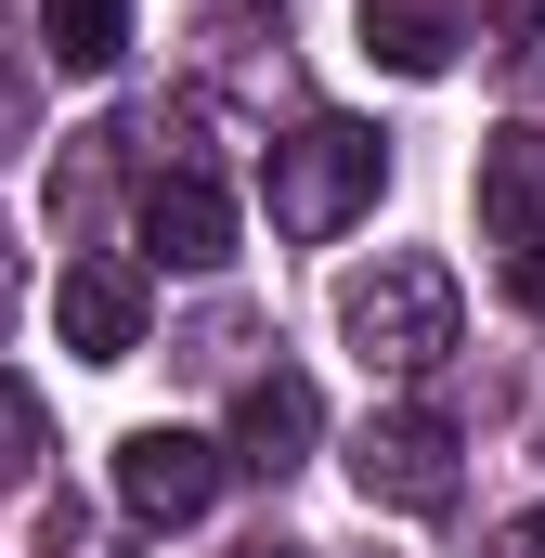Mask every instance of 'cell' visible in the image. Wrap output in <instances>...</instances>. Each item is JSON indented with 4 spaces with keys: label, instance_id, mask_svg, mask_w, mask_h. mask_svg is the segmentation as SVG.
<instances>
[{
    "label": "cell",
    "instance_id": "277c9868",
    "mask_svg": "<svg viewBox=\"0 0 545 558\" xmlns=\"http://www.w3.org/2000/svg\"><path fill=\"white\" fill-rule=\"evenodd\" d=\"M221 441H195V428H131L118 441V507H131L143 533H182V520H208V494H221Z\"/></svg>",
    "mask_w": 545,
    "mask_h": 558
},
{
    "label": "cell",
    "instance_id": "3957f363",
    "mask_svg": "<svg viewBox=\"0 0 545 558\" xmlns=\"http://www.w3.org/2000/svg\"><path fill=\"white\" fill-rule=\"evenodd\" d=\"M351 494L390 507V520H441V507H455V428L428 416V403L364 416V441H351Z\"/></svg>",
    "mask_w": 545,
    "mask_h": 558
},
{
    "label": "cell",
    "instance_id": "ba28073f",
    "mask_svg": "<svg viewBox=\"0 0 545 558\" xmlns=\"http://www.w3.org/2000/svg\"><path fill=\"white\" fill-rule=\"evenodd\" d=\"M312 428H325V403H312V377H247V403H234V468H261V481H286L299 454H312Z\"/></svg>",
    "mask_w": 545,
    "mask_h": 558
},
{
    "label": "cell",
    "instance_id": "4fadbf2b",
    "mask_svg": "<svg viewBox=\"0 0 545 558\" xmlns=\"http://www.w3.org/2000/svg\"><path fill=\"white\" fill-rule=\"evenodd\" d=\"M507 286H520V312L545 325V247H520V260H507Z\"/></svg>",
    "mask_w": 545,
    "mask_h": 558
},
{
    "label": "cell",
    "instance_id": "5b68a950",
    "mask_svg": "<svg viewBox=\"0 0 545 558\" xmlns=\"http://www.w3.org/2000/svg\"><path fill=\"white\" fill-rule=\"evenodd\" d=\"M52 312H65V351L78 364H131L143 351V260H118V247H92V260H65V286H52Z\"/></svg>",
    "mask_w": 545,
    "mask_h": 558
},
{
    "label": "cell",
    "instance_id": "9c48e42d",
    "mask_svg": "<svg viewBox=\"0 0 545 558\" xmlns=\"http://www.w3.org/2000/svg\"><path fill=\"white\" fill-rule=\"evenodd\" d=\"M455 39H468V13H455V0H364V52H377L390 78H441V65H455Z\"/></svg>",
    "mask_w": 545,
    "mask_h": 558
},
{
    "label": "cell",
    "instance_id": "30bf717a",
    "mask_svg": "<svg viewBox=\"0 0 545 558\" xmlns=\"http://www.w3.org/2000/svg\"><path fill=\"white\" fill-rule=\"evenodd\" d=\"M39 52H52L65 78H118V52H131V0H39Z\"/></svg>",
    "mask_w": 545,
    "mask_h": 558
},
{
    "label": "cell",
    "instance_id": "7a4b0ae2",
    "mask_svg": "<svg viewBox=\"0 0 545 558\" xmlns=\"http://www.w3.org/2000/svg\"><path fill=\"white\" fill-rule=\"evenodd\" d=\"M377 182H390V131H364V118H312L299 143H272V169H261L272 234H299V247L351 234L377 208Z\"/></svg>",
    "mask_w": 545,
    "mask_h": 558
},
{
    "label": "cell",
    "instance_id": "5bb4252c",
    "mask_svg": "<svg viewBox=\"0 0 545 558\" xmlns=\"http://www.w3.org/2000/svg\"><path fill=\"white\" fill-rule=\"evenodd\" d=\"M247 558H312V546H286V533H261V546H247Z\"/></svg>",
    "mask_w": 545,
    "mask_h": 558
},
{
    "label": "cell",
    "instance_id": "52a82bcc",
    "mask_svg": "<svg viewBox=\"0 0 545 558\" xmlns=\"http://www.w3.org/2000/svg\"><path fill=\"white\" fill-rule=\"evenodd\" d=\"M481 234L520 260V247H545V131H494L481 143Z\"/></svg>",
    "mask_w": 545,
    "mask_h": 558
},
{
    "label": "cell",
    "instance_id": "7c38bea8",
    "mask_svg": "<svg viewBox=\"0 0 545 558\" xmlns=\"http://www.w3.org/2000/svg\"><path fill=\"white\" fill-rule=\"evenodd\" d=\"M494 558H545V507H520V520L494 533Z\"/></svg>",
    "mask_w": 545,
    "mask_h": 558
},
{
    "label": "cell",
    "instance_id": "8fae6325",
    "mask_svg": "<svg viewBox=\"0 0 545 558\" xmlns=\"http://www.w3.org/2000/svg\"><path fill=\"white\" fill-rule=\"evenodd\" d=\"M494 65L507 92H545V0H494Z\"/></svg>",
    "mask_w": 545,
    "mask_h": 558
},
{
    "label": "cell",
    "instance_id": "8992f818",
    "mask_svg": "<svg viewBox=\"0 0 545 558\" xmlns=\"http://www.w3.org/2000/svg\"><path fill=\"white\" fill-rule=\"evenodd\" d=\"M143 247H156L169 274H221V260H234V195H221L208 169H156V182H143Z\"/></svg>",
    "mask_w": 545,
    "mask_h": 558
},
{
    "label": "cell",
    "instance_id": "6da1fadb",
    "mask_svg": "<svg viewBox=\"0 0 545 558\" xmlns=\"http://www.w3.org/2000/svg\"><path fill=\"white\" fill-rule=\"evenodd\" d=\"M338 338H351L364 377H428V364L455 351V274L415 260V247L364 260V274L338 286Z\"/></svg>",
    "mask_w": 545,
    "mask_h": 558
}]
</instances>
